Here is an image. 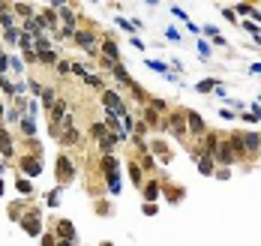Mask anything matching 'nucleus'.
<instances>
[{
	"mask_svg": "<svg viewBox=\"0 0 261 246\" xmlns=\"http://www.w3.org/2000/svg\"><path fill=\"white\" fill-rule=\"evenodd\" d=\"M240 147H237V138L234 141H216V150H213V159L216 165H234L240 159Z\"/></svg>",
	"mask_w": 261,
	"mask_h": 246,
	"instance_id": "1",
	"label": "nucleus"
},
{
	"mask_svg": "<svg viewBox=\"0 0 261 246\" xmlns=\"http://www.w3.org/2000/svg\"><path fill=\"white\" fill-rule=\"evenodd\" d=\"M54 174H57L60 183H72V177H75V165H72L69 153H60V156H57V168H54Z\"/></svg>",
	"mask_w": 261,
	"mask_h": 246,
	"instance_id": "2",
	"label": "nucleus"
},
{
	"mask_svg": "<svg viewBox=\"0 0 261 246\" xmlns=\"http://www.w3.org/2000/svg\"><path fill=\"white\" fill-rule=\"evenodd\" d=\"M102 105L111 111V114H126V108H123V99H120V93L117 90H102Z\"/></svg>",
	"mask_w": 261,
	"mask_h": 246,
	"instance_id": "3",
	"label": "nucleus"
},
{
	"mask_svg": "<svg viewBox=\"0 0 261 246\" xmlns=\"http://www.w3.org/2000/svg\"><path fill=\"white\" fill-rule=\"evenodd\" d=\"M21 225H24V231H27V234L42 237V216H39V210H27V213H24V219H21Z\"/></svg>",
	"mask_w": 261,
	"mask_h": 246,
	"instance_id": "4",
	"label": "nucleus"
},
{
	"mask_svg": "<svg viewBox=\"0 0 261 246\" xmlns=\"http://www.w3.org/2000/svg\"><path fill=\"white\" fill-rule=\"evenodd\" d=\"M237 147L243 150V153H258L261 150V135H255V132H240V138H237Z\"/></svg>",
	"mask_w": 261,
	"mask_h": 246,
	"instance_id": "5",
	"label": "nucleus"
},
{
	"mask_svg": "<svg viewBox=\"0 0 261 246\" xmlns=\"http://www.w3.org/2000/svg\"><path fill=\"white\" fill-rule=\"evenodd\" d=\"M72 39H75L87 54H96V45H99V42H96V33H90V30H75Z\"/></svg>",
	"mask_w": 261,
	"mask_h": 246,
	"instance_id": "6",
	"label": "nucleus"
},
{
	"mask_svg": "<svg viewBox=\"0 0 261 246\" xmlns=\"http://www.w3.org/2000/svg\"><path fill=\"white\" fill-rule=\"evenodd\" d=\"M99 168H102V174H105V180H111V177H117L120 171V165H117V159H114V153H105L102 156V162H99Z\"/></svg>",
	"mask_w": 261,
	"mask_h": 246,
	"instance_id": "7",
	"label": "nucleus"
},
{
	"mask_svg": "<svg viewBox=\"0 0 261 246\" xmlns=\"http://www.w3.org/2000/svg\"><path fill=\"white\" fill-rule=\"evenodd\" d=\"M165 126H168V129L177 135V138H183V135H186V114H171Z\"/></svg>",
	"mask_w": 261,
	"mask_h": 246,
	"instance_id": "8",
	"label": "nucleus"
},
{
	"mask_svg": "<svg viewBox=\"0 0 261 246\" xmlns=\"http://www.w3.org/2000/svg\"><path fill=\"white\" fill-rule=\"evenodd\" d=\"M99 48H102V54H105L102 60H105L108 66H114V63H117V57H120V48H117V45H114L111 39H105V42H102Z\"/></svg>",
	"mask_w": 261,
	"mask_h": 246,
	"instance_id": "9",
	"label": "nucleus"
},
{
	"mask_svg": "<svg viewBox=\"0 0 261 246\" xmlns=\"http://www.w3.org/2000/svg\"><path fill=\"white\" fill-rule=\"evenodd\" d=\"M186 132H192V135H204V120H201L195 111H186Z\"/></svg>",
	"mask_w": 261,
	"mask_h": 246,
	"instance_id": "10",
	"label": "nucleus"
},
{
	"mask_svg": "<svg viewBox=\"0 0 261 246\" xmlns=\"http://www.w3.org/2000/svg\"><path fill=\"white\" fill-rule=\"evenodd\" d=\"M21 171H24L27 177H36V174L42 171V162H39V156H24V159H21Z\"/></svg>",
	"mask_w": 261,
	"mask_h": 246,
	"instance_id": "11",
	"label": "nucleus"
},
{
	"mask_svg": "<svg viewBox=\"0 0 261 246\" xmlns=\"http://www.w3.org/2000/svg\"><path fill=\"white\" fill-rule=\"evenodd\" d=\"M0 156H3V159H12V156H15V150H12V138H9L6 129H0Z\"/></svg>",
	"mask_w": 261,
	"mask_h": 246,
	"instance_id": "12",
	"label": "nucleus"
},
{
	"mask_svg": "<svg viewBox=\"0 0 261 246\" xmlns=\"http://www.w3.org/2000/svg\"><path fill=\"white\" fill-rule=\"evenodd\" d=\"M18 126H21V135H27V138H33V135H36V120H33V117H27V114H21Z\"/></svg>",
	"mask_w": 261,
	"mask_h": 246,
	"instance_id": "13",
	"label": "nucleus"
},
{
	"mask_svg": "<svg viewBox=\"0 0 261 246\" xmlns=\"http://www.w3.org/2000/svg\"><path fill=\"white\" fill-rule=\"evenodd\" d=\"M198 171H201V174H213V171H216V159L207 156V153H201V156H198Z\"/></svg>",
	"mask_w": 261,
	"mask_h": 246,
	"instance_id": "14",
	"label": "nucleus"
},
{
	"mask_svg": "<svg viewBox=\"0 0 261 246\" xmlns=\"http://www.w3.org/2000/svg\"><path fill=\"white\" fill-rule=\"evenodd\" d=\"M57 231H60V240H75V228H72V222H57Z\"/></svg>",
	"mask_w": 261,
	"mask_h": 246,
	"instance_id": "15",
	"label": "nucleus"
},
{
	"mask_svg": "<svg viewBox=\"0 0 261 246\" xmlns=\"http://www.w3.org/2000/svg\"><path fill=\"white\" fill-rule=\"evenodd\" d=\"M57 9H60V18L66 21V27H69V30H75V12H72L66 3H63V6H57Z\"/></svg>",
	"mask_w": 261,
	"mask_h": 246,
	"instance_id": "16",
	"label": "nucleus"
},
{
	"mask_svg": "<svg viewBox=\"0 0 261 246\" xmlns=\"http://www.w3.org/2000/svg\"><path fill=\"white\" fill-rule=\"evenodd\" d=\"M36 60H39V63H45V66H51V63H57V51H54V48H45V51H39V54H36Z\"/></svg>",
	"mask_w": 261,
	"mask_h": 246,
	"instance_id": "17",
	"label": "nucleus"
},
{
	"mask_svg": "<svg viewBox=\"0 0 261 246\" xmlns=\"http://www.w3.org/2000/svg\"><path fill=\"white\" fill-rule=\"evenodd\" d=\"M111 69H114V78H117L120 84H126V87H132V78H129V72H126V69H123L120 63H114Z\"/></svg>",
	"mask_w": 261,
	"mask_h": 246,
	"instance_id": "18",
	"label": "nucleus"
},
{
	"mask_svg": "<svg viewBox=\"0 0 261 246\" xmlns=\"http://www.w3.org/2000/svg\"><path fill=\"white\" fill-rule=\"evenodd\" d=\"M90 135H93L96 141H105V138H108V126H105V123H93V126H90Z\"/></svg>",
	"mask_w": 261,
	"mask_h": 246,
	"instance_id": "19",
	"label": "nucleus"
},
{
	"mask_svg": "<svg viewBox=\"0 0 261 246\" xmlns=\"http://www.w3.org/2000/svg\"><path fill=\"white\" fill-rule=\"evenodd\" d=\"M156 195H159V183H153V180H150V183L144 186V201H147V204H153V201H156Z\"/></svg>",
	"mask_w": 261,
	"mask_h": 246,
	"instance_id": "20",
	"label": "nucleus"
},
{
	"mask_svg": "<svg viewBox=\"0 0 261 246\" xmlns=\"http://www.w3.org/2000/svg\"><path fill=\"white\" fill-rule=\"evenodd\" d=\"M54 102H57V93H54L51 87H45V90H42V105L51 111V108H54Z\"/></svg>",
	"mask_w": 261,
	"mask_h": 246,
	"instance_id": "21",
	"label": "nucleus"
},
{
	"mask_svg": "<svg viewBox=\"0 0 261 246\" xmlns=\"http://www.w3.org/2000/svg\"><path fill=\"white\" fill-rule=\"evenodd\" d=\"M12 9H15L21 18H33V6H30V3H15Z\"/></svg>",
	"mask_w": 261,
	"mask_h": 246,
	"instance_id": "22",
	"label": "nucleus"
},
{
	"mask_svg": "<svg viewBox=\"0 0 261 246\" xmlns=\"http://www.w3.org/2000/svg\"><path fill=\"white\" fill-rule=\"evenodd\" d=\"M213 87H216V78H204V81H198V84H195V90H198V93H210Z\"/></svg>",
	"mask_w": 261,
	"mask_h": 246,
	"instance_id": "23",
	"label": "nucleus"
},
{
	"mask_svg": "<svg viewBox=\"0 0 261 246\" xmlns=\"http://www.w3.org/2000/svg\"><path fill=\"white\" fill-rule=\"evenodd\" d=\"M129 177H132L135 186H141V165L138 162H129Z\"/></svg>",
	"mask_w": 261,
	"mask_h": 246,
	"instance_id": "24",
	"label": "nucleus"
},
{
	"mask_svg": "<svg viewBox=\"0 0 261 246\" xmlns=\"http://www.w3.org/2000/svg\"><path fill=\"white\" fill-rule=\"evenodd\" d=\"M84 84H87V87L102 90V78H99V75H93V72H87V75H84Z\"/></svg>",
	"mask_w": 261,
	"mask_h": 246,
	"instance_id": "25",
	"label": "nucleus"
},
{
	"mask_svg": "<svg viewBox=\"0 0 261 246\" xmlns=\"http://www.w3.org/2000/svg\"><path fill=\"white\" fill-rule=\"evenodd\" d=\"M60 141H63V144H75V141H78L75 126H69V132H60Z\"/></svg>",
	"mask_w": 261,
	"mask_h": 246,
	"instance_id": "26",
	"label": "nucleus"
},
{
	"mask_svg": "<svg viewBox=\"0 0 261 246\" xmlns=\"http://www.w3.org/2000/svg\"><path fill=\"white\" fill-rule=\"evenodd\" d=\"M3 39H6L9 45H15V42L21 39V30H18V27H12V30H6V33H3Z\"/></svg>",
	"mask_w": 261,
	"mask_h": 246,
	"instance_id": "27",
	"label": "nucleus"
},
{
	"mask_svg": "<svg viewBox=\"0 0 261 246\" xmlns=\"http://www.w3.org/2000/svg\"><path fill=\"white\" fill-rule=\"evenodd\" d=\"M120 189H123V183H120V174H117V177H111V180H108V192H111V195H117Z\"/></svg>",
	"mask_w": 261,
	"mask_h": 246,
	"instance_id": "28",
	"label": "nucleus"
},
{
	"mask_svg": "<svg viewBox=\"0 0 261 246\" xmlns=\"http://www.w3.org/2000/svg\"><path fill=\"white\" fill-rule=\"evenodd\" d=\"M15 186H18V192H21V195H30V189H33V186H30V180H24V177H21Z\"/></svg>",
	"mask_w": 261,
	"mask_h": 246,
	"instance_id": "29",
	"label": "nucleus"
},
{
	"mask_svg": "<svg viewBox=\"0 0 261 246\" xmlns=\"http://www.w3.org/2000/svg\"><path fill=\"white\" fill-rule=\"evenodd\" d=\"M147 66H150V69H156V72H162V75L168 72V66H165V63H159V60H147Z\"/></svg>",
	"mask_w": 261,
	"mask_h": 246,
	"instance_id": "30",
	"label": "nucleus"
},
{
	"mask_svg": "<svg viewBox=\"0 0 261 246\" xmlns=\"http://www.w3.org/2000/svg\"><path fill=\"white\" fill-rule=\"evenodd\" d=\"M243 27H246V30H249L252 36H255V42H261V36H258V24H252V21H243Z\"/></svg>",
	"mask_w": 261,
	"mask_h": 246,
	"instance_id": "31",
	"label": "nucleus"
},
{
	"mask_svg": "<svg viewBox=\"0 0 261 246\" xmlns=\"http://www.w3.org/2000/svg\"><path fill=\"white\" fill-rule=\"evenodd\" d=\"M117 24H120L126 33H135V24H129V21H126V18H120V15H117Z\"/></svg>",
	"mask_w": 261,
	"mask_h": 246,
	"instance_id": "32",
	"label": "nucleus"
},
{
	"mask_svg": "<svg viewBox=\"0 0 261 246\" xmlns=\"http://www.w3.org/2000/svg\"><path fill=\"white\" fill-rule=\"evenodd\" d=\"M57 72H60V75H69V72H72V63L60 60V63H57Z\"/></svg>",
	"mask_w": 261,
	"mask_h": 246,
	"instance_id": "33",
	"label": "nucleus"
},
{
	"mask_svg": "<svg viewBox=\"0 0 261 246\" xmlns=\"http://www.w3.org/2000/svg\"><path fill=\"white\" fill-rule=\"evenodd\" d=\"M150 105H153V111H168L165 99H150Z\"/></svg>",
	"mask_w": 261,
	"mask_h": 246,
	"instance_id": "34",
	"label": "nucleus"
},
{
	"mask_svg": "<svg viewBox=\"0 0 261 246\" xmlns=\"http://www.w3.org/2000/svg\"><path fill=\"white\" fill-rule=\"evenodd\" d=\"M234 9H237V12H240V15H249V12H252V9H255V6H252V3H240V6H234Z\"/></svg>",
	"mask_w": 261,
	"mask_h": 246,
	"instance_id": "35",
	"label": "nucleus"
},
{
	"mask_svg": "<svg viewBox=\"0 0 261 246\" xmlns=\"http://www.w3.org/2000/svg\"><path fill=\"white\" fill-rule=\"evenodd\" d=\"M12 21H15V18H12L9 12H3V15H0V24H6V30H12Z\"/></svg>",
	"mask_w": 261,
	"mask_h": 246,
	"instance_id": "36",
	"label": "nucleus"
},
{
	"mask_svg": "<svg viewBox=\"0 0 261 246\" xmlns=\"http://www.w3.org/2000/svg\"><path fill=\"white\" fill-rule=\"evenodd\" d=\"M27 87H30V90H33V93H39V96H42V90H45V87H42V84H39V81H36V78H30V84H27Z\"/></svg>",
	"mask_w": 261,
	"mask_h": 246,
	"instance_id": "37",
	"label": "nucleus"
},
{
	"mask_svg": "<svg viewBox=\"0 0 261 246\" xmlns=\"http://www.w3.org/2000/svg\"><path fill=\"white\" fill-rule=\"evenodd\" d=\"M45 204H48V207H57V204H60V201H57V189H54L51 195H45Z\"/></svg>",
	"mask_w": 261,
	"mask_h": 246,
	"instance_id": "38",
	"label": "nucleus"
},
{
	"mask_svg": "<svg viewBox=\"0 0 261 246\" xmlns=\"http://www.w3.org/2000/svg\"><path fill=\"white\" fill-rule=\"evenodd\" d=\"M165 36H168L171 42H177V39H180V33H177V27H168V30H165Z\"/></svg>",
	"mask_w": 261,
	"mask_h": 246,
	"instance_id": "39",
	"label": "nucleus"
},
{
	"mask_svg": "<svg viewBox=\"0 0 261 246\" xmlns=\"http://www.w3.org/2000/svg\"><path fill=\"white\" fill-rule=\"evenodd\" d=\"M0 87H3V90H6V93H9V96H12V93H15V84H9V81H6V78H0Z\"/></svg>",
	"mask_w": 261,
	"mask_h": 246,
	"instance_id": "40",
	"label": "nucleus"
},
{
	"mask_svg": "<svg viewBox=\"0 0 261 246\" xmlns=\"http://www.w3.org/2000/svg\"><path fill=\"white\" fill-rule=\"evenodd\" d=\"M6 66H9V54H0V78H3V72H6Z\"/></svg>",
	"mask_w": 261,
	"mask_h": 246,
	"instance_id": "41",
	"label": "nucleus"
},
{
	"mask_svg": "<svg viewBox=\"0 0 261 246\" xmlns=\"http://www.w3.org/2000/svg\"><path fill=\"white\" fill-rule=\"evenodd\" d=\"M171 12H174L177 18H186V9H183V6H171Z\"/></svg>",
	"mask_w": 261,
	"mask_h": 246,
	"instance_id": "42",
	"label": "nucleus"
},
{
	"mask_svg": "<svg viewBox=\"0 0 261 246\" xmlns=\"http://www.w3.org/2000/svg\"><path fill=\"white\" fill-rule=\"evenodd\" d=\"M9 66H12L15 72H21V60H18V57H9Z\"/></svg>",
	"mask_w": 261,
	"mask_h": 246,
	"instance_id": "43",
	"label": "nucleus"
},
{
	"mask_svg": "<svg viewBox=\"0 0 261 246\" xmlns=\"http://www.w3.org/2000/svg\"><path fill=\"white\" fill-rule=\"evenodd\" d=\"M141 210H144V213H147V216H153V213H156V204H144V207H141Z\"/></svg>",
	"mask_w": 261,
	"mask_h": 246,
	"instance_id": "44",
	"label": "nucleus"
},
{
	"mask_svg": "<svg viewBox=\"0 0 261 246\" xmlns=\"http://www.w3.org/2000/svg\"><path fill=\"white\" fill-rule=\"evenodd\" d=\"M42 246H54V237L51 234H42Z\"/></svg>",
	"mask_w": 261,
	"mask_h": 246,
	"instance_id": "45",
	"label": "nucleus"
},
{
	"mask_svg": "<svg viewBox=\"0 0 261 246\" xmlns=\"http://www.w3.org/2000/svg\"><path fill=\"white\" fill-rule=\"evenodd\" d=\"M54 246H72V240H60V243H54Z\"/></svg>",
	"mask_w": 261,
	"mask_h": 246,
	"instance_id": "46",
	"label": "nucleus"
},
{
	"mask_svg": "<svg viewBox=\"0 0 261 246\" xmlns=\"http://www.w3.org/2000/svg\"><path fill=\"white\" fill-rule=\"evenodd\" d=\"M6 9H9V6H6V3H0V15H3V12H6Z\"/></svg>",
	"mask_w": 261,
	"mask_h": 246,
	"instance_id": "47",
	"label": "nucleus"
},
{
	"mask_svg": "<svg viewBox=\"0 0 261 246\" xmlns=\"http://www.w3.org/2000/svg\"><path fill=\"white\" fill-rule=\"evenodd\" d=\"M0 195H3V180H0Z\"/></svg>",
	"mask_w": 261,
	"mask_h": 246,
	"instance_id": "48",
	"label": "nucleus"
},
{
	"mask_svg": "<svg viewBox=\"0 0 261 246\" xmlns=\"http://www.w3.org/2000/svg\"><path fill=\"white\" fill-rule=\"evenodd\" d=\"M102 246H114V243H102Z\"/></svg>",
	"mask_w": 261,
	"mask_h": 246,
	"instance_id": "49",
	"label": "nucleus"
},
{
	"mask_svg": "<svg viewBox=\"0 0 261 246\" xmlns=\"http://www.w3.org/2000/svg\"><path fill=\"white\" fill-rule=\"evenodd\" d=\"M0 171H3V162H0Z\"/></svg>",
	"mask_w": 261,
	"mask_h": 246,
	"instance_id": "50",
	"label": "nucleus"
}]
</instances>
